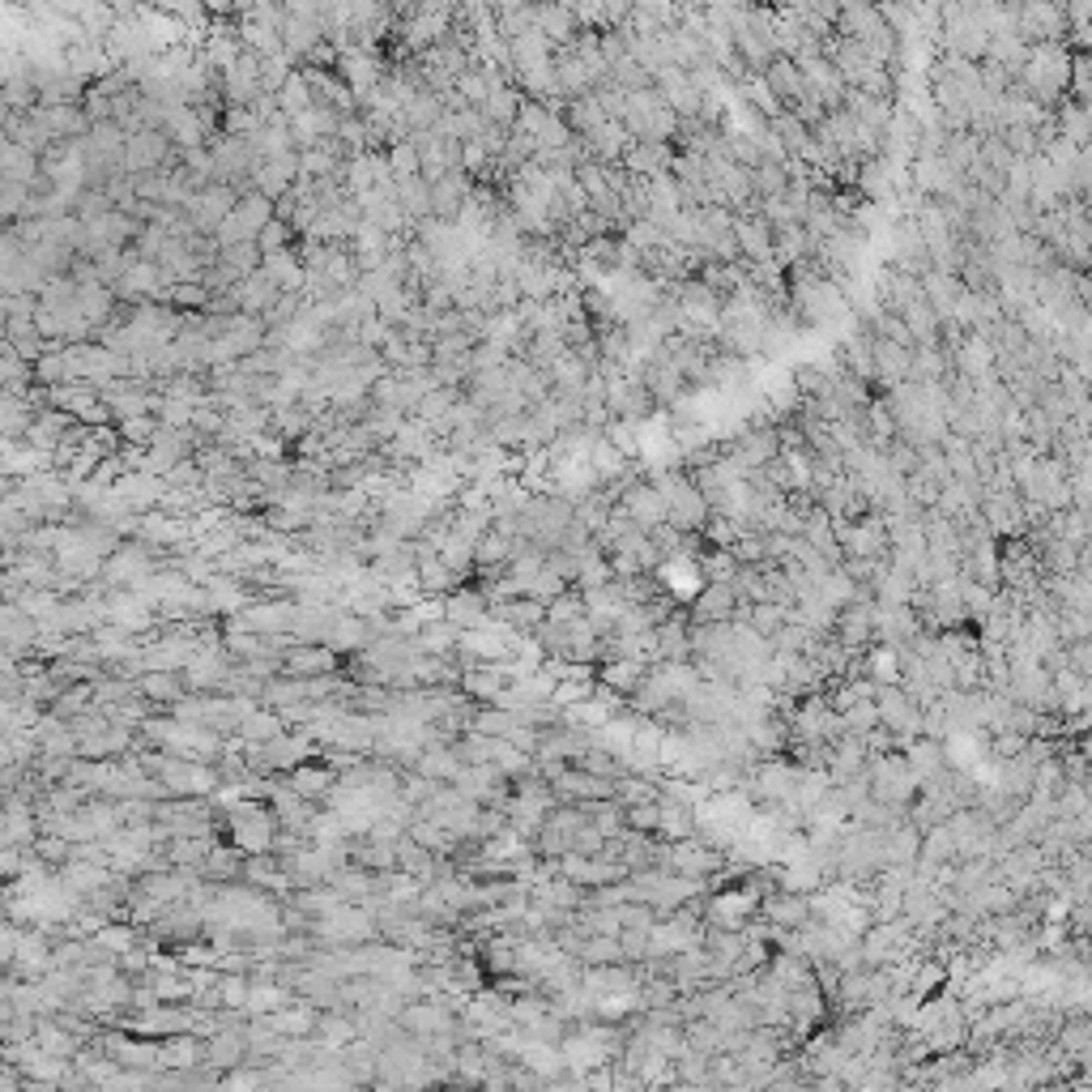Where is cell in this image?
<instances>
[{
	"label": "cell",
	"mask_w": 1092,
	"mask_h": 1092,
	"mask_svg": "<svg viewBox=\"0 0 1092 1092\" xmlns=\"http://www.w3.org/2000/svg\"><path fill=\"white\" fill-rule=\"evenodd\" d=\"M227 837L240 845L244 853H269L274 837H278V815L265 798H244L227 811Z\"/></svg>",
	"instance_id": "1"
},
{
	"label": "cell",
	"mask_w": 1092,
	"mask_h": 1092,
	"mask_svg": "<svg viewBox=\"0 0 1092 1092\" xmlns=\"http://www.w3.org/2000/svg\"><path fill=\"white\" fill-rule=\"evenodd\" d=\"M866 777H871V798L900 806V811H909L918 790H922V777L913 773V764L905 755H875L866 764Z\"/></svg>",
	"instance_id": "2"
},
{
	"label": "cell",
	"mask_w": 1092,
	"mask_h": 1092,
	"mask_svg": "<svg viewBox=\"0 0 1092 1092\" xmlns=\"http://www.w3.org/2000/svg\"><path fill=\"white\" fill-rule=\"evenodd\" d=\"M657 487H662L666 508H670V525H679L688 534H700L704 521H708V512H713L708 496L695 487L692 478H657Z\"/></svg>",
	"instance_id": "3"
},
{
	"label": "cell",
	"mask_w": 1092,
	"mask_h": 1092,
	"mask_svg": "<svg viewBox=\"0 0 1092 1092\" xmlns=\"http://www.w3.org/2000/svg\"><path fill=\"white\" fill-rule=\"evenodd\" d=\"M726 866V853L717 845L688 837V841H666V871H679L688 879H713Z\"/></svg>",
	"instance_id": "4"
},
{
	"label": "cell",
	"mask_w": 1092,
	"mask_h": 1092,
	"mask_svg": "<svg viewBox=\"0 0 1092 1092\" xmlns=\"http://www.w3.org/2000/svg\"><path fill=\"white\" fill-rule=\"evenodd\" d=\"M235 205H240V189H231V184H209V189H201V193H193V197L184 201V214L193 218L197 231L214 235V231L231 218Z\"/></svg>",
	"instance_id": "5"
},
{
	"label": "cell",
	"mask_w": 1092,
	"mask_h": 1092,
	"mask_svg": "<svg viewBox=\"0 0 1092 1092\" xmlns=\"http://www.w3.org/2000/svg\"><path fill=\"white\" fill-rule=\"evenodd\" d=\"M269 806H274V815H278V828H291V833H303L307 837V828H312V820L320 815V802H312L307 794H299L295 786L282 777H274V790H269Z\"/></svg>",
	"instance_id": "6"
},
{
	"label": "cell",
	"mask_w": 1092,
	"mask_h": 1092,
	"mask_svg": "<svg viewBox=\"0 0 1092 1092\" xmlns=\"http://www.w3.org/2000/svg\"><path fill=\"white\" fill-rule=\"evenodd\" d=\"M445 619H452L461 632H478L492 628V597L483 585H457L445 597Z\"/></svg>",
	"instance_id": "7"
},
{
	"label": "cell",
	"mask_w": 1092,
	"mask_h": 1092,
	"mask_svg": "<svg viewBox=\"0 0 1092 1092\" xmlns=\"http://www.w3.org/2000/svg\"><path fill=\"white\" fill-rule=\"evenodd\" d=\"M619 508H623L645 534L670 521V508H666V496H662L657 483H628V492L619 496Z\"/></svg>",
	"instance_id": "8"
},
{
	"label": "cell",
	"mask_w": 1092,
	"mask_h": 1092,
	"mask_svg": "<svg viewBox=\"0 0 1092 1092\" xmlns=\"http://www.w3.org/2000/svg\"><path fill=\"white\" fill-rule=\"evenodd\" d=\"M252 1024V1020H248ZM248 1024H222L209 1042H205V1067L214 1071H235L248 1063Z\"/></svg>",
	"instance_id": "9"
},
{
	"label": "cell",
	"mask_w": 1092,
	"mask_h": 1092,
	"mask_svg": "<svg viewBox=\"0 0 1092 1092\" xmlns=\"http://www.w3.org/2000/svg\"><path fill=\"white\" fill-rule=\"evenodd\" d=\"M492 619H496L499 628H508L512 636H534L538 628L546 623V602L538 597L521 594V597H508V602H492Z\"/></svg>",
	"instance_id": "10"
},
{
	"label": "cell",
	"mask_w": 1092,
	"mask_h": 1092,
	"mask_svg": "<svg viewBox=\"0 0 1092 1092\" xmlns=\"http://www.w3.org/2000/svg\"><path fill=\"white\" fill-rule=\"evenodd\" d=\"M342 670V653L329 645H291L287 657H282V675H295V679H312V675H333Z\"/></svg>",
	"instance_id": "11"
},
{
	"label": "cell",
	"mask_w": 1092,
	"mask_h": 1092,
	"mask_svg": "<svg viewBox=\"0 0 1092 1092\" xmlns=\"http://www.w3.org/2000/svg\"><path fill=\"white\" fill-rule=\"evenodd\" d=\"M299 180V154H278V158H260V167L252 171V189L265 197H287Z\"/></svg>",
	"instance_id": "12"
},
{
	"label": "cell",
	"mask_w": 1092,
	"mask_h": 1092,
	"mask_svg": "<svg viewBox=\"0 0 1092 1092\" xmlns=\"http://www.w3.org/2000/svg\"><path fill=\"white\" fill-rule=\"evenodd\" d=\"M474 193L470 184V171H448L440 180H432V218H445V222H457L465 201Z\"/></svg>",
	"instance_id": "13"
},
{
	"label": "cell",
	"mask_w": 1092,
	"mask_h": 1092,
	"mask_svg": "<svg viewBox=\"0 0 1092 1092\" xmlns=\"http://www.w3.org/2000/svg\"><path fill=\"white\" fill-rule=\"evenodd\" d=\"M338 777H342V773H338V768H333V764H329L325 755H316V760H307V764H299V768H291V773H287V781L295 786L299 794H307L312 802H320V806H325V798L333 794Z\"/></svg>",
	"instance_id": "14"
},
{
	"label": "cell",
	"mask_w": 1092,
	"mask_h": 1092,
	"mask_svg": "<svg viewBox=\"0 0 1092 1092\" xmlns=\"http://www.w3.org/2000/svg\"><path fill=\"white\" fill-rule=\"evenodd\" d=\"M739 610V594H735V581H708L700 597H695V623H730Z\"/></svg>",
	"instance_id": "15"
},
{
	"label": "cell",
	"mask_w": 1092,
	"mask_h": 1092,
	"mask_svg": "<svg viewBox=\"0 0 1092 1092\" xmlns=\"http://www.w3.org/2000/svg\"><path fill=\"white\" fill-rule=\"evenodd\" d=\"M231 295H235V303H240V312H248V316H265L278 299L287 295V291H282V287H278L265 269H256V274H248L244 282H235V287H231Z\"/></svg>",
	"instance_id": "16"
},
{
	"label": "cell",
	"mask_w": 1092,
	"mask_h": 1092,
	"mask_svg": "<svg viewBox=\"0 0 1092 1092\" xmlns=\"http://www.w3.org/2000/svg\"><path fill=\"white\" fill-rule=\"evenodd\" d=\"M461 768H465V760H461L457 747L445 743V739H432V743L418 751V760H414V773H423V777H432V781H457Z\"/></svg>",
	"instance_id": "17"
},
{
	"label": "cell",
	"mask_w": 1092,
	"mask_h": 1092,
	"mask_svg": "<svg viewBox=\"0 0 1092 1092\" xmlns=\"http://www.w3.org/2000/svg\"><path fill=\"white\" fill-rule=\"evenodd\" d=\"M376 632H372V623L363 619V615H354L347 602H342V610H338V619H333V628H329V636H325V645L338 648V653H359V648L367 645Z\"/></svg>",
	"instance_id": "18"
},
{
	"label": "cell",
	"mask_w": 1092,
	"mask_h": 1092,
	"mask_svg": "<svg viewBox=\"0 0 1092 1092\" xmlns=\"http://www.w3.org/2000/svg\"><path fill=\"white\" fill-rule=\"evenodd\" d=\"M244 849L235 841H218L209 849V858L201 862V875L209 879V884H240L244 879Z\"/></svg>",
	"instance_id": "19"
},
{
	"label": "cell",
	"mask_w": 1092,
	"mask_h": 1092,
	"mask_svg": "<svg viewBox=\"0 0 1092 1092\" xmlns=\"http://www.w3.org/2000/svg\"><path fill=\"white\" fill-rule=\"evenodd\" d=\"M350 862L354 866H367L376 875H389L398 871V841H380V837H350Z\"/></svg>",
	"instance_id": "20"
},
{
	"label": "cell",
	"mask_w": 1092,
	"mask_h": 1092,
	"mask_svg": "<svg viewBox=\"0 0 1092 1092\" xmlns=\"http://www.w3.org/2000/svg\"><path fill=\"white\" fill-rule=\"evenodd\" d=\"M137 683H142V695L154 700L162 713H171V704L189 695V683H184V675H180V670H146Z\"/></svg>",
	"instance_id": "21"
},
{
	"label": "cell",
	"mask_w": 1092,
	"mask_h": 1092,
	"mask_svg": "<svg viewBox=\"0 0 1092 1092\" xmlns=\"http://www.w3.org/2000/svg\"><path fill=\"white\" fill-rule=\"evenodd\" d=\"M657 806H662V815H657V837L662 841H688V837H695V806L675 802V798H662Z\"/></svg>",
	"instance_id": "22"
},
{
	"label": "cell",
	"mask_w": 1092,
	"mask_h": 1092,
	"mask_svg": "<svg viewBox=\"0 0 1092 1092\" xmlns=\"http://www.w3.org/2000/svg\"><path fill=\"white\" fill-rule=\"evenodd\" d=\"M282 730H287V717L278 708H269V704H256L244 717V726H240V743H274Z\"/></svg>",
	"instance_id": "23"
},
{
	"label": "cell",
	"mask_w": 1092,
	"mask_h": 1092,
	"mask_svg": "<svg viewBox=\"0 0 1092 1092\" xmlns=\"http://www.w3.org/2000/svg\"><path fill=\"white\" fill-rule=\"evenodd\" d=\"M398 184V201L405 209V218L418 227L432 218V180L427 175H410V180H393Z\"/></svg>",
	"instance_id": "24"
},
{
	"label": "cell",
	"mask_w": 1092,
	"mask_h": 1092,
	"mask_svg": "<svg viewBox=\"0 0 1092 1092\" xmlns=\"http://www.w3.org/2000/svg\"><path fill=\"white\" fill-rule=\"evenodd\" d=\"M354 1038H359L354 1011H320V1020H316V1042L329 1045V1049H347Z\"/></svg>",
	"instance_id": "25"
},
{
	"label": "cell",
	"mask_w": 1092,
	"mask_h": 1092,
	"mask_svg": "<svg viewBox=\"0 0 1092 1092\" xmlns=\"http://www.w3.org/2000/svg\"><path fill=\"white\" fill-rule=\"evenodd\" d=\"M645 662H632V657H615V662H602L597 666V683H606V688H615L619 695H632L636 692V683L645 679Z\"/></svg>",
	"instance_id": "26"
},
{
	"label": "cell",
	"mask_w": 1092,
	"mask_h": 1092,
	"mask_svg": "<svg viewBox=\"0 0 1092 1092\" xmlns=\"http://www.w3.org/2000/svg\"><path fill=\"white\" fill-rule=\"evenodd\" d=\"M35 1042L44 1045V1049H51V1054H60V1058H73L77 1049H82V1038L73 1033V1029H64L56 1016H39V1029H35Z\"/></svg>",
	"instance_id": "27"
},
{
	"label": "cell",
	"mask_w": 1092,
	"mask_h": 1092,
	"mask_svg": "<svg viewBox=\"0 0 1092 1092\" xmlns=\"http://www.w3.org/2000/svg\"><path fill=\"white\" fill-rule=\"evenodd\" d=\"M508 559H512V538L492 525L474 546V563H478V572H499V568H508Z\"/></svg>",
	"instance_id": "28"
},
{
	"label": "cell",
	"mask_w": 1092,
	"mask_h": 1092,
	"mask_svg": "<svg viewBox=\"0 0 1092 1092\" xmlns=\"http://www.w3.org/2000/svg\"><path fill=\"white\" fill-rule=\"evenodd\" d=\"M214 837H171V841L162 845L167 849V858H171V866H184V871H201V862L209 858V849H214Z\"/></svg>",
	"instance_id": "29"
},
{
	"label": "cell",
	"mask_w": 1092,
	"mask_h": 1092,
	"mask_svg": "<svg viewBox=\"0 0 1092 1092\" xmlns=\"http://www.w3.org/2000/svg\"><path fill=\"white\" fill-rule=\"evenodd\" d=\"M418 641H423L427 653H436V657H452L457 645H461V628H457L452 619H432V623L418 628Z\"/></svg>",
	"instance_id": "30"
},
{
	"label": "cell",
	"mask_w": 1092,
	"mask_h": 1092,
	"mask_svg": "<svg viewBox=\"0 0 1092 1092\" xmlns=\"http://www.w3.org/2000/svg\"><path fill=\"white\" fill-rule=\"evenodd\" d=\"M303 700H307V679H295V675H274L260 692V704H269V708H291Z\"/></svg>",
	"instance_id": "31"
},
{
	"label": "cell",
	"mask_w": 1092,
	"mask_h": 1092,
	"mask_svg": "<svg viewBox=\"0 0 1092 1092\" xmlns=\"http://www.w3.org/2000/svg\"><path fill=\"white\" fill-rule=\"evenodd\" d=\"M521 107H525V99H521L517 90L499 86V90H492V99L483 102L478 111H483L492 124H499V129H512V124H517V116H521Z\"/></svg>",
	"instance_id": "32"
},
{
	"label": "cell",
	"mask_w": 1092,
	"mask_h": 1092,
	"mask_svg": "<svg viewBox=\"0 0 1092 1092\" xmlns=\"http://www.w3.org/2000/svg\"><path fill=\"white\" fill-rule=\"evenodd\" d=\"M581 960L585 964H619V960H628L623 956V939L619 935H590L585 947H581Z\"/></svg>",
	"instance_id": "33"
},
{
	"label": "cell",
	"mask_w": 1092,
	"mask_h": 1092,
	"mask_svg": "<svg viewBox=\"0 0 1092 1092\" xmlns=\"http://www.w3.org/2000/svg\"><path fill=\"white\" fill-rule=\"evenodd\" d=\"M90 704H95V683H69V688H64V692L56 695V704H51V713H56V717H64V721H69V717H77V713H86V708H90Z\"/></svg>",
	"instance_id": "34"
},
{
	"label": "cell",
	"mask_w": 1092,
	"mask_h": 1092,
	"mask_svg": "<svg viewBox=\"0 0 1092 1092\" xmlns=\"http://www.w3.org/2000/svg\"><path fill=\"white\" fill-rule=\"evenodd\" d=\"M563 590H572V581H568L563 572H555L550 563H546L543 572H534V577L525 581V594L538 597V602H555V597L563 594Z\"/></svg>",
	"instance_id": "35"
},
{
	"label": "cell",
	"mask_w": 1092,
	"mask_h": 1092,
	"mask_svg": "<svg viewBox=\"0 0 1092 1092\" xmlns=\"http://www.w3.org/2000/svg\"><path fill=\"white\" fill-rule=\"evenodd\" d=\"M581 615H585V594H581L577 585L563 590L555 602H546V619H550V623H572V619H581Z\"/></svg>",
	"instance_id": "36"
},
{
	"label": "cell",
	"mask_w": 1092,
	"mask_h": 1092,
	"mask_svg": "<svg viewBox=\"0 0 1092 1092\" xmlns=\"http://www.w3.org/2000/svg\"><path fill=\"white\" fill-rule=\"evenodd\" d=\"M291 235H295V227L287 218H274V222H265V231L256 235V244H260V252H282L291 248Z\"/></svg>",
	"instance_id": "37"
},
{
	"label": "cell",
	"mask_w": 1092,
	"mask_h": 1092,
	"mask_svg": "<svg viewBox=\"0 0 1092 1092\" xmlns=\"http://www.w3.org/2000/svg\"><path fill=\"white\" fill-rule=\"evenodd\" d=\"M657 802H662V798H657ZM657 802H636V806H628V828L653 833V837H657V815H662Z\"/></svg>",
	"instance_id": "38"
},
{
	"label": "cell",
	"mask_w": 1092,
	"mask_h": 1092,
	"mask_svg": "<svg viewBox=\"0 0 1092 1092\" xmlns=\"http://www.w3.org/2000/svg\"><path fill=\"white\" fill-rule=\"evenodd\" d=\"M662 798H675V802L695 806V802L704 798V786H692V781H662Z\"/></svg>",
	"instance_id": "39"
}]
</instances>
